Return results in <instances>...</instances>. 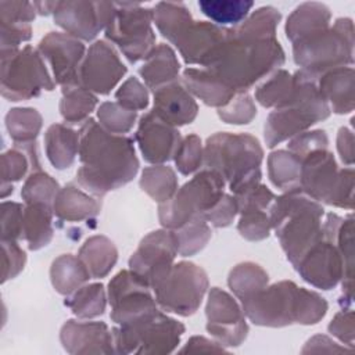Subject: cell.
<instances>
[{"mask_svg": "<svg viewBox=\"0 0 355 355\" xmlns=\"http://www.w3.org/2000/svg\"><path fill=\"white\" fill-rule=\"evenodd\" d=\"M50 279L57 293L69 295L83 286L89 279H92V276L79 257L62 254L53 261L50 268Z\"/></svg>", "mask_w": 355, "mask_h": 355, "instance_id": "cell-34", "label": "cell"}, {"mask_svg": "<svg viewBox=\"0 0 355 355\" xmlns=\"http://www.w3.org/2000/svg\"><path fill=\"white\" fill-rule=\"evenodd\" d=\"M263 150L248 133L218 132L207 139L202 165L218 172L233 194L261 182Z\"/></svg>", "mask_w": 355, "mask_h": 355, "instance_id": "cell-5", "label": "cell"}, {"mask_svg": "<svg viewBox=\"0 0 355 355\" xmlns=\"http://www.w3.org/2000/svg\"><path fill=\"white\" fill-rule=\"evenodd\" d=\"M173 159L178 171L182 175L187 176L198 171L204 159V147L201 139L194 133L182 139Z\"/></svg>", "mask_w": 355, "mask_h": 355, "instance_id": "cell-47", "label": "cell"}, {"mask_svg": "<svg viewBox=\"0 0 355 355\" xmlns=\"http://www.w3.org/2000/svg\"><path fill=\"white\" fill-rule=\"evenodd\" d=\"M78 257L86 265L92 279H101L115 266L118 251L108 237L92 236L82 244Z\"/></svg>", "mask_w": 355, "mask_h": 355, "instance_id": "cell-32", "label": "cell"}, {"mask_svg": "<svg viewBox=\"0 0 355 355\" xmlns=\"http://www.w3.org/2000/svg\"><path fill=\"white\" fill-rule=\"evenodd\" d=\"M237 214L239 211L234 197L230 194H223L216 205L202 215V219L207 223H211L214 227H226L233 222Z\"/></svg>", "mask_w": 355, "mask_h": 355, "instance_id": "cell-55", "label": "cell"}, {"mask_svg": "<svg viewBox=\"0 0 355 355\" xmlns=\"http://www.w3.org/2000/svg\"><path fill=\"white\" fill-rule=\"evenodd\" d=\"M111 320L125 326L141 320L158 311L148 283L133 270L118 272L108 283Z\"/></svg>", "mask_w": 355, "mask_h": 355, "instance_id": "cell-13", "label": "cell"}, {"mask_svg": "<svg viewBox=\"0 0 355 355\" xmlns=\"http://www.w3.org/2000/svg\"><path fill=\"white\" fill-rule=\"evenodd\" d=\"M53 208L44 204H26L22 219V239L32 251L46 247L53 239Z\"/></svg>", "mask_w": 355, "mask_h": 355, "instance_id": "cell-33", "label": "cell"}, {"mask_svg": "<svg viewBox=\"0 0 355 355\" xmlns=\"http://www.w3.org/2000/svg\"><path fill=\"white\" fill-rule=\"evenodd\" d=\"M182 78L183 85L191 93V96L198 97L209 107L222 108L227 105L237 94L232 87L205 68H186Z\"/></svg>", "mask_w": 355, "mask_h": 355, "instance_id": "cell-27", "label": "cell"}, {"mask_svg": "<svg viewBox=\"0 0 355 355\" xmlns=\"http://www.w3.org/2000/svg\"><path fill=\"white\" fill-rule=\"evenodd\" d=\"M79 319H92L105 311L107 295L101 283L80 286L64 302Z\"/></svg>", "mask_w": 355, "mask_h": 355, "instance_id": "cell-40", "label": "cell"}, {"mask_svg": "<svg viewBox=\"0 0 355 355\" xmlns=\"http://www.w3.org/2000/svg\"><path fill=\"white\" fill-rule=\"evenodd\" d=\"M225 179L204 168L186 182L171 200L158 207V218L165 229L176 230L194 218H202L225 194Z\"/></svg>", "mask_w": 355, "mask_h": 355, "instance_id": "cell-8", "label": "cell"}, {"mask_svg": "<svg viewBox=\"0 0 355 355\" xmlns=\"http://www.w3.org/2000/svg\"><path fill=\"white\" fill-rule=\"evenodd\" d=\"M6 128L14 143L36 141L42 129V115L35 108H12L6 115Z\"/></svg>", "mask_w": 355, "mask_h": 355, "instance_id": "cell-43", "label": "cell"}, {"mask_svg": "<svg viewBox=\"0 0 355 355\" xmlns=\"http://www.w3.org/2000/svg\"><path fill=\"white\" fill-rule=\"evenodd\" d=\"M269 277L262 266L254 262H243L236 265L227 279V284L233 294L240 300H245L250 295L258 293L268 286Z\"/></svg>", "mask_w": 355, "mask_h": 355, "instance_id": "cell-41", "label": "cell"}, {"mask_svg": "<svg viewBox=\"0 0 355 355\" xmlns=\"http://www.w3.org/2000/svg\"><path fill=\"white\" fill-rule=\"evenodd\" d=\"M153 14L157 29L172 44L184 31V28L193 21L190 10L184 3L159 1L153 8Z\"/></svg>", "mask_w": 355, "mask_h": 355, "instance_id": "cell-35", "label": "cell"}, {"mask_svg": "<svg viewBox=\"0 0 355 355\" xmlns=\"http://www.w3.org/2000/svg\"><path fill=\"white\" fill-rule=\"evenodd\" d=\"M135 140L143 158L150 164L158 165L175 157L182 136L176 128L168 125L150 111L140 116Z\"/></svg>", "mask_w": 355, "mask_h": 355, "instance_id": "cell-20", "label": "cell"}, {"mask_svg": "<svg viewBox=\"0 0 355 355\" xmlns=\"http://www.w3.org/2000/svg\"><path fill=\"white\" fill-rule=\"evenodd\" d=\"M337 151L347 166L354 164V135L345 126L340 128L337 133Z\"/></svg>", "mask_w": 355, "mask_h": 355, "instance_id": "cell-59", "label": "cell"}, {"mask_svg": "<svg viewBox=\"0 0 355 355\" xmlns=\"http://www.w3.org/2000/svg\"><path fill=\"white\" fill-rule=\"evenodd\" d=\"M64 348L71 354H110L114 337L104 322L67 320L60 333Z\"/></svg>", "mask_w": 355, "mask_h": 355, "instance_id": "cell-22", "label": "cell"}, {"mask_svg": "<svg viewBox=\"0 0 355 355\" xmlns=\"http://www.w3.org/2000/svg\"><path fill=\"white\" fill-rule=\"evenodd\" d=\"M294 62L311 75L354 64V24L349 18H337L333 26L320 29L293 43Z\"/></svg>", "mask_w": 355, "mask_h": 355, "instance_id": "cell-6", "label": "cell"}, {"mask_svg": "<svg viewBox=\"0 0 355 355\" xmlns=\"http://www.w3.org/2000/svg\"><path fill=\"white\" fill-rule=\"evenodd\" d=\"M1 194L8 189L12 193L11 182L21 180L28 171H40V162L37 155L36 141L29 143H14V148L1 154Z\"/></svg>", "mask_w": 355, "mask_h": 355, "instance_id": "cell-29", "label": "cell"}, {"mask_svg": "<svg viewBox=\"0 0 355 355\" xmlns=\"http://www.w3.org/2000/svg\"><path fill=\"white\" fill-rule=\"evenodd\" d=\"M114 10V1L67 0L57 3L53 18L65 33L90 42L104 31Z\"/></svg>", "mask_w": 355, "mask_h": 355, "instance_id": "cell-15", "label": "cell"}, {"mask_svg": "<svg viewBox=\"0 0 355 355\" xmlns=\"http://www.w3.org/2000/svg\"><path fill=\"white\" fill-rule=\"evenodd\" d=\"M330 10L326 4L306 1L294 8L288 15L284 31L287 39L294 43L308 35L330 26Z\"/></svg>", "mask_w": 355, "mask_h": 355, "instance_id": "cell-30", "label": "cell"}, {"mask_svg": "<svg viewBox=\"0 0 355 355\" xmlns=\"http://www.w3.org/2000/svg\"><path fill=\"white\" fill-rule=\"evenodd\" d=\"M207 330L222 345L237 347L248 333L243 308L237 301L219 287H212L207 301Z\"/></svg>", "mask_w": 355, "mask_h": 355, "instance_id": "cell-18", "label": "cell"}, {"mask_svg": "<svg viewBox=\"0 0 355 355\" xmlns=\"http://www.w3.org/2000/svg\"><path fill=\"white\" fill-rule=\"evenodd\" d=\"M320 122L315 114L298 107L286 105L275 108L265 122L263 137L268 147H275L284 140L293 139L294 136L308 130L312 125Z\"/></svg>", "mask_w": 355, "mask_h": 355, "instance_id": "cell-24", "label": "cell"}, {"mask_svg": "<svg viewBox=\"0 0 355 355\" xmlns=\"http://www.w3.org/2000/svg\"><path fill=\"white\" fill-rule=\"evenodd\" d=\"M300 189L318 202L352 209L354 169H340L327 148H318L301 159Z\"/></svg>", "mask_w": 355, "mask_h": 355, "instance_id": "cell-7", "label": "cell"}, {"mask_svg": "<svg viewBox=\"0 0 355 355\" xmlns=\"http://www.w3.org/2000/svg\"><path fill=\"white\" fill-rule=\"evenodd\" d=\"M24 208L19 202L4 201L1 204V240H18L22 237Z\"/></svg>", "mask_w": 355, "mask_h": 355, "instance_id": "cell-52", "label": "cell"}, {"mask_svg": "<svg viewBox=\"0 0 355 355\" xmlns=\"http://www.w3.org/2000/svg\"><path fill=\"white\" fill-rule=\"evenodd\" d=\"M268 214L270 227L293 266L311 247L324 239V209L300 187L276 197Z\"/></svg>", "mask_w": 355, "mask_h": 355, "instance_id": "cell-4", "label": "cell"}, {"mask_svg": "<svg viewBox=\"0 0 355 355\" xmlns=\"http://www.w3.org/2000/svg\"><path fill=\"white\" fill-rule=\"evenodd\" d=\"M58 191V182L40 169L28 175L21 190V197L25 204H44L53 208Z\"/></svg>", "mask_w": 355, "mask_h": 355, "instance_id": "cell-44", "label": "cell"}, {"mask_svg": "<svg viewBox=\"0 0 355 355\" xmlns=\"http://www.w3.org/2000/svg\"><path fill=\"white\" fill-rule=\"evenodd\" d=\"M180 71V64L173 49L169 44L159 43L146 57L143 65L139 68V75L144 82V86L153 92L176 82Z\"/></svg>", "mask_w": 355, "mask_h": 355, "instance_id": "cell-28", "label": "cell"}, {"mask_svg": "<svg viewBox=\"0 0 355 355\" xmlns=\"http://www.w3.org/2000/svg\"><path fill=\"white\" fill-rule=\"evenodd\" d=\"M201 12L214 24L226 28V25L237 26L250 14L254 1L250 0H200Z\"/></svg>", "mask_w": 355, "mask_h": 355, "instance_id": "cell-38", "label": "cell"}, {"mask_svg": "<svg viewBox=\"0 0 355 355\" xmlns=\"http://www.w3.org/2000/svg\"><path fill=\"white\" fill-rule=\"evenodd\" d=\"M78 184L93 196L103 197L129 183L139 171L133 140L107 132L89 118L79 130Z\"/></svg>", "mask_w": 355, "mask_h": 355, "instance_id": "cell-1", "label": "cell"}, {"mask_svg": "<svg viewBox=\"0 0 355 355\" xmlns=\"http://www.w3.org/2000/svg\"><path fill=\"white\" fill-rule=\"evenodd\" d=\"M244 315L255 324L282 327L291 323L315 324L327 312V301L294 282L273 283L240 301Z\"/></svg>", "mask_w": 355, "mask_h": 355, "instance_id": "cell-3", "label": "cell"}, {"mask_svg": "<svg viewBox=\"0 0 355 355\" xmlns=\"http://www.w3.org/2000/svg\"><path fill=\"white\" fill-rule=\"evenodd\" d=\"M1 50H17L19 44L32 37L31 24L24 22H3L0 21Z\"/></svg>", "mask_w": 355, "mask_h": 355, "instance_id": "cell-56", "label": "cell"}, {"mask_svg": "<svg viewBox=\"0 0 355 355\" xmlns=\"http://www.w3.org/2000/svg\"><path fill=\"white\" fill-rule=\"evenodd\" d=\"M270 229L269 214L266 211H245L240 214L237 230L244 239L250 241L263 240L269 236Z\"/></svg>", "mask_w": 355, "mask_h": 355, "instance_id": "cell-50", "label": "cell"}, {"mask_svg": "<svg viewBox=\"0 0 355 355\" xmlns=\"http://www.w3.org/2000/svg\"><path fill=\"white\" fill-rule=\"evenodd\" d=\"M3 248V283L14 279L25 266L26 254L15 240H1Z\"/></svg>", "mask_w": 355, "mask_h": 355, "instance_id": "cell-54", "label": "cell"}, {"mask_svg": "<svg viewBox=\"0 0 355 355\" xmlns=\"http://www.w3.org/2000/svg\"><path fill=\"white\" fill-rule=\"evenodd\" d=\"M184 351H225V348L216 341H211L201 336H194L187 341V345L182 348V352Z\"/></svg>", "mask_w": 355, "mask_h": 355, "instance_id": "cell-60", "label": "cell"}, {"mask_svg": "<svg viewBox=\"0 0 355 355\" xmlns=\"http://www.w3.org/2000/svg\"><path fill=\"white\" fill-rule=\"evenodd\" d=\"M44 148L50 164L55 169H67L79 153V132L62 123H53L44 133Z\"/></svg>", "mask_w": 355, "mask_h": 355, "instance_id": "cell-31", "label": "cell"}, {"mask_svg": "<svg viewBox=\"0 0 355 355\" xmlns=\"http://www.w3.org/2000/svg\"><path fill=\"white\" fill-rule=\"evenodd\" d=\"M208 290V276L193 262L173 263L165 277L153 288L157 305L180 316L193 315Z\"/></svg>", "mask_w": 355, "mask_h": 355, "instance_id": "cell-12", "label": "cell"}, {"mask_svg": "<svg viewBox=\"0 0 355 355\" xmlns=\"http://www.w3.org/2000/svg\"><path fill=\"white\" fill-rule=\"evenodd\" d=\"M153 8L140 3H115L105 28V37L116 44L130 64H136L155 47Z\"/></svg>", "mask_w": 355, "mask_h": 355, "instance_id": "cell-10", "label": "cell"}, {"mask_svg": "<svg viewBox=\"0 0 355 355\" xmlns=\"http://www.w3.org/2000/svg\"><path fill=\"white\" fill-rule=\"evenodd\" d=\"M36 17V8L31 1H0V21L31 24Z\"/></svg>", "mask_w": 355, "mask_h": 355, "instance_id": "cell-57", "label": "cell"}, {"mask_svg": "<svg viewBox=\"0 0 355 355\" xmlns=\"http://www.w3.org/2000/svg\"><path fill=\"white\" fill-rule=\"evenodd\" d=\"M255 115L257 107L248 93H237L227 105L218 108V116L232 125H247Z\"/></svg>", "mask_w": 355, "mask_h": 355, "instance_id": "cell-48", "label": "cell"}, {"mask_svg": "<svg viewBox=\"0 0 355 355\" xmlns=\"http://www.w3.org/2000/svg\"><path fill=\"white\" fill-rule=\"evenodd\" d=\"M327 146L329 139L324 130H305L290 139L287 150L301 161L311 151L318 148H327Z\"/></svg>", "mask_w": 355, "mask_h": 355, "instance_id": "cell-53", "label": "cell"}, {"mask_svg": "<svg viewBox=\"0 0 355 355\" xmlns=\"http://www.w3.org/2000/svg\"><path fill=\"white\" fill-rule=\"evenodd\" d=\"M179 254L175 230L159 229L148 233L129 258V269L143 277L151 290L165 277Z\"/></svg>", "mask_w": 355, "mask_h": 355, "instance_id": "cell-14", "label": "cell"}, {"mask_svg": "<svg viewBox=\"0 0 355 355\" xmlns=\"http://www.w3.org/2000/svg\"><path fill=\"white\" fill-rule=\"evenodd\" d=\"M115 98L116 103L132 111H140L147 108L148 105L147 87L137 78L133 76L128 78L121 85V87L115 93Z\"/></svg>", "mask_w": 355, "mask_h": 355, "instance_id": "cell-51", "label": "cell"}, {"mask_svg": "<svg viewBox=\"0 0 355 355\" xmlns=\"http://www.w3.org/2000/svg\"><path fill=\"white\" fill-rule=\"evenodd\" d=\"M37 50L51 68L55 83L61 87L80 85L79 69L86 49L79 39L65 32H49L39 42Z\"/></svg>", "mask_w": 355, "mask_h": 355, "instance_id": "cell-16", "label": "cell"}, {"mask_svg": "<svg viewBox=\"0 0 355 355\" xmlns=\"http://www.w3.org/2000/svg\"><path fill=\"white\" fill-rule=\"evenodd\" d=\"M316 85L336 114H349L354 111V68L337 67L320 73Z\"/></svg>", "mask_w": 355, "mask_h": 355, "instance_id": "cell-25", "label": "cell"}, {"mask_svg": "<svg viewBox=\"0 0 355 355\" xmlns=\"http://www.w3.org/2000/svg\"><path fill=\"white\" fill-rule=\"evenodd\" d=\"M97 118L98 123L107 132L114 135H125L133 128L137 119V112L122 107L119 103L105 101L97 108Z\"/></svg>", "mask_w": 355, "mask_h": 355, "instance_id": "cell-46", "label": "cell"}, {"mask_svg": "<svg viewBox=\"0 0 355 355\" xmlns=\"http://www.w3.org/2000/svg\"><path fill=\"white\" fill-rule=\"evenodd\" d=\"M227 28L208 21H191L175 40L186 64L204 67L225 42Z\"/></svg>", "mask_w": 355, "mask_h": 355, "instance_id": "cell-21", "label": "cell"}, {"mask_svg": "<svg viewBox=\"0 0 355 355\" xmlns=\"http://www.w3.org/2000/svg\"><path fill=\"white\" fill-rule=\"evenodd\" d=\"M184 333V326L161 311L130 324L112 329L115 351L121 354H168Z\"/></svg>", "mask_w": 355, "mask_h": 355, "instance_id": "cell-11", "label": "cell"}, {"mask_svg": "<svg viewBox=\"0 0 355 355\" xmlns=\"http://www.w3.org/2000/svg\"><path fill=\"white\" fill-rule=\"evenodd\" d=\"M268 175L272 184L283 191L300 187L301 161L288 150L272 151L268 157Z\"/></svg>", "mask_w": 355, "mask_h": 355, "instance_id": "cell-37", "label": "cell"}, {"mask_svg": "<svg viewBox=\"0 0 355 355\" xmlns=\"http://www.w3.org/2000/svg\"><path fill=\"white\" fill-rule=\"evenodd\" d=\"M179 255L191 257L201 251L211 239V227L202 218H194L175 230Z\"/></svg>", "mask_w": 355, "mask_h": 355, "instance_id": "cell-45", "label": "cell"}, {"mask_svg": "<svg viewBox=\"0 0 355 355\" xmlns=\"http://www.w3.org/2000/svg\"><path fill=\"white\" fill-rule=\"evenodd\" d=\"M153 93V112L168 125L178 128L191 123L196 119L198 105L183 83L176 80L154 90Z\"/></svg>", "mask_w": 355, "mask_h": 355, "instance_id": "cell-23", "label": "cell"}, {"mask_svg": "<svg viewBox=\"0 0 355 355\" xmlns=\"http://www.w3.org/2000/svg\"><path fill=\"white\" fill-rule=\"evenodd\" d=\"M284 60V51L276 36L254 33L237 25L227 28L225 42L201 68L236 93H247L258 80L279 69Z\"/></svg>", "mask_w": 355, "mask_h": 355, "instance_id": "cell-2", "label": "cell"}, {"mask_svg": "<svg viewBox=\"0 0 355 355\" xmlns=\"http://www.w3.org/2000/svg\"><path fill=\"white\" fill-rule=\"evenodd\" d=\"M100 209L101 201L93 198L73 183L60 189L53 202V212L61 222L92 220L98 215Z\"/></svg>", "mask_w": 355, "mask_h": 355, "instance_id": "cell-26", "label": "cell"}, {"mask_svg": "<svg viewBox=\"0 0 355 355\" xmlns=\"http://www.w3.org/2000/svg\"><path fill=\"white\" fill-rule=\"evenodd\" d=\"M300 276L322 290L334 288L344 276V262L334 243L323 239L311 247L294 265Z\"/></svg>", "mask_w": 355, "mask_h": 355, "instance_id": "cell-19", "label": "cell"}, {"mask_svg": "<svg viewBox=\"0 0 355 355\" xmlns=\"http://www.w3.org/2000/svg\"><path fill=\"white\" fill-rule=\"evenodd\" d=\"M97 105V96L83 87L73 85L62 87V98L60 101V112L68 123H85Z\"/></svg>", "mask_w": 355, "mask_h": 355, "instance_id": "cell-36", "label": "cell"}, {"mask_svg": "<svg viewBox=\"0 0 355 355\" xmlns=\"http://www.w3.org/2000/svg\"><path fill=\"white\" fill-rule=\"evenodd\" d=\"M140 187L154 201L164 204L173 197L178 190V178L175 171L164 164L147 166L140 176Z\"/></svg>", "mask_w": 355, "mask_h": 355, "instance_id": "cell-39", "label": "cell"}, {"mask_svg": "<svg viewBox=\"0 0 355 355\" xmlns=\"http://www.w3.org/2000/svg\"><path fill=\"white\" fill-rule=\"evenodd\" d=\"M237 202L239 214L245 211H269L272 202L275 201L276 196L261 182L237 193L233 194Z\"/></svg>", "mask_w": 355, "mask_h": 355, "instance_id": "cell-49", "label": "cell"}, {"mask_svg": "<svg viewBox=\"0 0 355 355\" xmlns=\"http://www.w3.org/2000/svg\"><path fill=\"white\" fill-rule=\"evenodd\" d=\"M329 331L340 338L344 344H348L349 348L354 347V313L351 309H344L336 313L333 320L329 324Z\"/></svg>", "mask_w": 355, "mask_h": 355, "instance_id": "cell-58", "label": "cell"}, {"mask_svg": "<svg viewBox=\"0 0 355 355\" xmlns=\"http://www.w3.org/2000/svg\"><path fill=\"white\" fill-rule=\"evenodd\" d=\"M293 92V75L286 69H276L255 90V100L265 108L283 107Z\"/></svg>", "mask_w": 355, "mask_h": 355, "instance_id": "cell-42", "label": "cell"}, {"mask_svg": "<svg viewBox=\"0 0 355 355\" xmlns=\"http://www.w3.org/2000/svg\"><path fill=\"white\" fill-rule=\"evenodd\" d=\"M115 49L105 40H96L86 50L79 69V83L94 94H110L126 73Z\"/></svg>", "mask_w": 355, "mask_h": 355, "instance_id": "cell-17", "label": "cell"}, {"mask_svg": "<svg viewBox=\"0 0 355 355\" xmlns=\"http://www.w3.org/2000/svg\"><path fill=\"white\" fill-rule=\"evenodd\" d=\"M55 82L37 49L1 50V96L10 101L29 100L43 90L51 92Z\"/></svg>", "mask_w": 355, "mask_h": 355, "instance_id": "cell-9", "label": "cell"}, {"mask_svg": "<svg viewBox=\"0 0 355 355\" xmlns=\"http://www.w3.org/2000/svg\"><path fill=\"white\" fill-rule=\"evenodd\" d=\"M58 1H33L36 12L40 15H50L54 14Z\"/></svg>", "mask_w": 355, "mask_h": 355, "instance_id": "cell-61", "label": "cell"}]
</instances>
